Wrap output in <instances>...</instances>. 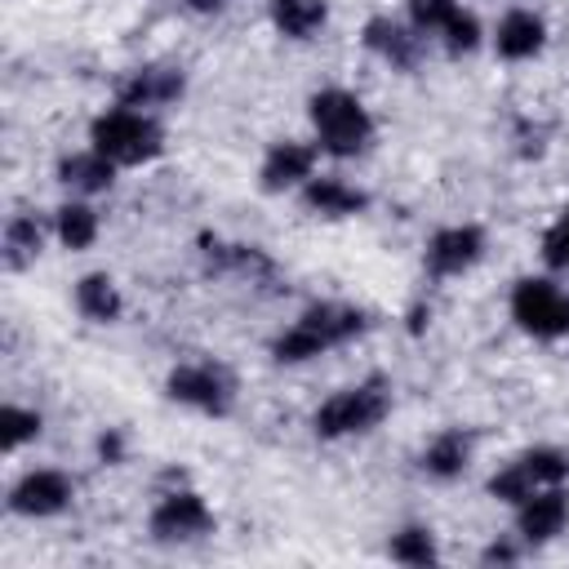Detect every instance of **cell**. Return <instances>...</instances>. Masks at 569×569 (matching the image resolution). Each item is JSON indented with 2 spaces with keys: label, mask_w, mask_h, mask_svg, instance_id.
Listing matches in <instances>:
<instances>
[{
  "label": "cell",
  "mask_w": 569,
  "mask_h": 569,
  "mask_svg": "<svg viewBox=\"0 0 569 569\" xmlns=\"http://www.w3.org/2000/svg\"><path fill=\"white\" fill-rule=\"evenodd\" d=\"M98 458H102L107 467H120V462H124V431L107 427V431L98 436Z\"/></svg>",
  "instance_id": "obj_31"
},
{
  "label": "cell",
  "mask_w": 569,
  "mask_h": 569,
  "mask_svg": "<svg viewBox=\"0 0 569 569\" xmlns=\"http://www.w3.org/2000/svg\"><path fill=\"white\" fill-rule=\"evenodd\" d=\"M516 458H520V467L533 476L538 489H547V485H569V453H565V449H556V445H533V449H525V453H516Z\"/></svg>",
  "instance_id": "obj_25"
},
{
  "label": "cell",
  "mask_w": 569,
  "mask_h": 569,
  "mask_svg": "<svg viewBox=\"0 0 569 569\" xmlns=\"http://www.w3.org/2000/svg\"><path fill=\"white\" fill-rule=\"evenodd\" d=\"M40 431H44V418L36 409H27V405H4L0 409V449L4 453H18L22 445L40 440Z\"/></svg>",
  "instance_id": "obj_24"
},
{
  "label": "cell",
  "mask_w": 569,
  "mask_h": 569,
  "mask_svg": "<svg viewBox=\"0 0 569 569\" xmlns=\"http://www.w3.org/2000/svg\"><path fill=\"white\" fill-rule=\"evenodd\" d=\"M360 40H365V49H369L373 58H382V62L396 67V71H413L418 58H422V36H418L409 22H396V18H387V13L369 18L365 31H360Z\"/></svg>",
  "instance_id": "obj_14"
},
{
  "label": "cell",
  "mask_w": 569,
  "mask_h": 569,
  "mask_svg": "<svg viewBox=\"0 0 569 569\" xmlns=\"http://www.w3.org/2000/svg\"><path fill=\"white\" fill-rule=\"evenodd\" d=\"M44 253V222L36 213H13L0 236V262L4 271H27Z\"/></svg>",
  "instance_id": "obj_20"
},
{
  "label": "cell",
  "mask_w": 569,
  "mask_h": 569,
  "mask_svg": "<svg viewBox=\"0 0 569 569\" xmlns=\"http://www.w3.org/2000/svg\"><path fill=\"white\" fill-rule=\"evenodd\" d=\"M302 204L316 213V218H356L369 209V196L347 182V178H333V173H311L307 187H302Z\"/></svg>",
  "instance_id": "obj_17"
},
{
  "label": "cell",
  "mask_w": 569,
  "mask_h": 569,
  "mask_svg": "<svg viewBox=\"0 0 569 569\" xmlns=\"http://www.w3.org/2000/svg\"><path fill=\"white\" fill-rule=\"evenodd\" d=\"M316 156H320L316 142H298V138L271 142L267 156H262V169H258L262 191H271V196H280V191H302L307 178L316 173Z\"/></svg>",
  "instance_id": "obj_13"
},
{
  "label": "cell",
  "mask_w": 569,
  "mask_h": 569,
  "mask_svg": "<svg viewBox=\"0 0 569 569\" xmlns=\"http://www.w3.org/2000/svg\"><path fill=\"white\" fill-rule=\"evenodd\" d=\"M53 236H58V244L71 249V253L89 249V244L98 240V209H93L84 196L62 200V204L53 209Z\"/></svg>",
  "instance_id": "obj_21"
},
{
  "label": "cell",
  "mask_w": 569,
  "mask_h": 569,
  "mask_svg": "<svg viewBox=\"0 0 569 569\" xmlns=\"http://www.w3.org/2000/svg\"><path fill=\"white\" fill-rule=\"evenodd\" d=\"M76 311L93 325H116L124 316V298H120V284L107 276V271H84L76 280Z\"/></svg>",
  "instance_id": "obj_19"
},
{
  "label": "cell",
  "mask_w": 569,
  "mask_h": 569,
  "mask_svg": "<svg viewBox=\"0 0 569 569\" xmlns=\"http://www.w3.org/2000/svg\"><path fill=\"white\" fill-rule=\"evenodd\" d=\"M480 18L471 13V9H458L449 22H445V31L436 36L440 40V49L449 53V58H467V53H476L480 49Z\"/></svg>",
  "instance_id": "obj_27"
},
{
  "label": "cell",
  "mask_w": 569,
  "mask_h": 569,
  "mask_svg": "<svg viewBox=\"0 0 569 569\" xmlns=\"http://www.w3.org/2000/svg\"><path fill=\"white\" fill-rule=\"evenodd\" d=\"M236 391H240L236 373L222 360H187V365H173L164 378V396L204 418H227L236 409Z\"/></svg>",
  "instance_id": "obj_5"
},
{
  "label": "cell",
  "mask_w": 569,
  "mask_h": 569,
  "mask_svg": "<svg viewBox=\"0 0 569 569\" xmlns=\"http://www.w3.org/2000/svg\"><path fill=\"white\" fill-rule=\"evenodd\" d=\"M485 227L476 222H453V227H440L427 249H422V267L431 280H453L462 271H471L480 258H485Z\"/></svg>",
  "instance_id": "obj_9"
},
{
  "label": "cell",
  "mask_w": 569,
  "mask_h": 569,
  "mask_svg": "<svg viewBox=\"0 0 569 569\" xmlns=\"http://www.w3.org/2000/svg\"><path fill=\"white\" fill-rule=\"evenodd\" d=\"M191 13H200V18H209V13H222L227 9V0H182Z\"/></svg>",
  "instance_id": "obj_32"
},
{
  "label": "cell",
  "mask_w": 569,
  "mask_h": 569,
  "mask_svg": "<svg viewBox=\"0 0 569 569\" xmlns=\"http://www.w3.org/2000/svg\"><path fill=\"white\" fill-rule=\"evenodd\" d=\"M182 89H187L182 67H173V62H147V67H133L116 84V102L120 107H133V111H156V107L178 102Z\"/></svg>",
  "instance_id": "obj_10"
},
{
  "label": "cell",
  "mask_w": 569,
  "mask_h": 569,
  "mask_svg": "<svg viewBox=\"0 0 569 569\" xmlns=\"http://www.w3.org/2000/svg\"><path fill=\"white\" fill-rule=\"evenodd\" d=\"M471 453H476V436H471L467 427H440V431L422 445L418 467H422V476H431V480H458V476L471 467Z\"/></svg>",
  "instance_id": "obj_16"
},
{
  "label": "cell",
  "mask_w": 569,
  "mask_h": 569,
  "mask_svg": "<svg viewBox=\"0 0 569 569\" xmlns=\"http://www.w3.org/2000/svg\"><path fill=\"white\" fill-rule=\"evenodd\" d=\"M200 262H204V276H236L249 284L276 280V262L258 244H227L218 236H200Z\"/></svg>",
  "instance_id": "obj_12"
},
{
  "label": "cell",
  "mask_w": 569,
  "mask_h": 569,
  "mask_svg": "<svg viewBox=\"0 0 569 569\" xmlns=\"http://www.w3.org/2000/svg\"><path fill=\"white\" fill-rule=\"evenodd\" d=\"M387 556H391L396 565H409V569L436 565V560H440V547H436L431 525H405V529H396L391 542H387Z\"/></svg>",
  "instance_id": "obj_23"
},
{
  "label": "cell",
  "mask_w": 569,
  "mask_h": 569,
  "mask_svg": "<svg viewBox=\"0 0 569 569\" xmlns=\"http://www.w3.org/2000/svg\"><path fill=\"white\" fill-rule=\"evenodd\" d=\"M542 262H547L551 271H565V267H569V204H565V213L542 231Z\"/></svg>",
  "instance_id": "obj_29"
},
{
  "label": "cell",
  "mask_w": 569,
  "mask_h": 569,
  "mask_svg": "<svg viewBox=\"0 0 569 569\" xmlns=\"http://www.w3.org/2000/svg\"><path fill=\"white\" fill-rule=\"evenodd\" d=\"M307 116H311V129H316V147L325 156H338V160L365 156L369 142H373V133H378L369 107L351 89H338V84L311 93Z\"/></svg>",
  "instance_id": "obj_2"
},
{
  "label": "cell",
  "mask_w": 569,
  "mask_h": 569,
  "mask_svg": "<svg viewBox=\"0 0 569 569\" xmlns=\"http://www.w3.org/2000/svg\"><path fill=\"white\" fill-rule=\"evenodd\" d=\"M489 498L493 502H507V507H520L529 493H538V485H533V476L520 467V458H511V462H502L493 476H489Z\"/></svg>",
  "instance_id": "obj_26"
},
{
  "label": "cell",
  "mask_w": 569,
  "mask_h": 569,
  "mask_svg": "<svg viewBox=\"0 0 569 569\" xmlns=\"http://www.w3.org/2000/svg\"><path fill=\"white\" fill-rule=\"evenodd\" d=\"M547 44V22L533 9H507L493 27V53L502 62H529Z\"/></svg>",
  "instance_id": "obj_15"
},
{
  "label": "cell",
  "mask_w": 569,
  "mask_h": 569,
  "mask_svg": "<svg viewBox=\"0 0 569 569\" xmlns=\"http://www.w3.org/2000/svg\"><path fill=\"white\" fill-rule=\"evenodd\" d=\"M387 413H391V387L382 378H365V382H351V387L333 391L329 400H320L311 413V431L320 440L369 436L373 427L387 422Z\"/></svg>",
  "instance_id": "obj_4"
},
{
  "label": "cell",
  "mask_w": 569,
  "mask_h": 569,
  "mask_svg": "<svg viewBox=\"0 0 569 569\" xmlns=\"http://www.w3.org/2000/svg\"><path fill=\"white\" fill-rule=\"evenodd\" d=\"M365 329H369V316L360 307H351V302H311V307H302V316L289 329H280L271 338V360L276 365H307V360H316L333 347L356 342Z\"/></svg>",
  "instance_id": "obj_1"
},
{
  "label": "cell",
  "mask_w": 569,
  "mask_h": 569,
  "mask_svg": "<svg viewBox=\"0 0 569 569\" xmlns=\"http://www.w3.org/2000/svg\"><path fill=\"white\" fill-rule=\"evenodd\" d=\"M462 9V0H409V27L418 36H440L445 22Z\"/></svg>",
  "instance_id": "obj_28"
},
{
  "label": "cell",
  "mask_w": 569,
  "mask_h": 569,
  "mask_svg": "<svg viewBox=\"0 0 569 569\" xmlns=\"http://www.w3.org/2000/svg\"><path fill=\"white\" fill-rule=\"evenodd\" d=\"M76 498V480L58 467H31L13 480L9 489V511L22 516V520H53L71 507Z\"/></svg>",
  "instance_id": "obj_8"
},
{
  "label": "cell",
  "mask_w": 569,
  "mask_h": 569,
  "mask_svg": "<svg viewBox=\"0 0 569 569\" xmlns=\"http://www.w3.org/2000/svg\"><path fill=\"white\" fill-rule=\"evenodd\" d=\"M511 320L538 342L569 338V293L547 276H525L511 284Z\"/></svg>",
  "instance_id": "obj_7"
},
{
  "label": "cell",
  "mask_w": 569,
  "mask_h": 569,
  "mask_svg": "<svg viewBox=\"0 0 569 569\" xmlns=\"http://www.w3.org/2000/svg\"><path fill=\"white\" fill-rule=\"evenodd\" d=\"M267 13H271V27L284 40H311L329 22V4L325 0H271Z\"/></svg>",
  "instance_id": "obj_22"
},
{
  "label": "cell",
  "mask_w": 569,
  "mask_h": 569,
  "mask_svg": "<svg viewBox=\"0 0 569 569\" xmlns=\"http://www.w3.org/2000/svg\"><path fill=\"white\" fill-rule=\"evenodd\" d=\"M520 556H525L520 533H502V538H493V542L480 551V565H516Z\"/></svg>",
  "instance_id": "obj_30"
},
{
  "label": "cell",
  "mask_w": 569,
  "mask_h": 569,
  "mask_svg": "<svg viewBox=\"0 0 569 569\" xmlns=\"http://www.w3.org/2000/svg\"><path fill=\"white\" fill-rule=\"evenodd\" d=\"M58 182H62L71 196H102V191H111V182H116V164H111L102 151L84 147V151H71V156L58 160Z\"/></svg>",
  "instance_id": "obj_18"
},
{
  "label": "cell",
  "mask_w": 569,
  "mask_h": 569,
  "mask_svg": "<svg viewBox=\"0 0 569 569\" xmlns=\"http://www.w3.org/2000/svg\"><path fill=\"white\" fill-rule=\"evenodd\" d=\"M569 529V489L547 485L516 507V533L525 547H547Z\"/></svg>",
  "instance_id": "obj_11"
},
{
  "label": "cell",
  "mask_w": 569,
  "mask_h": 569,
  "mask_svg": "<svg viewBox=\"0 0 569 569\" xmlns=\"http://www.w3.org/2000/svg\"><path fill=\"white\" fill-rule=\"evenodd\" d=\"M89 147L102 151L116 169H133L147 164L164 151V129L151 111H133V107H111L102 116H93L89 124Z\"/></svg>",
  "instance_id": "obj_3"
},
{
  "label": "cell",
  "mask_w": 569,
  "mask_h": 569,
  "mask_svg": "<svg viewBox=\"0 0 569 569\" xmlns=\"http://www.w3.org/2000/svg\"><path fill=\"white\" fill-rule=\"evenodd\" d=\"M147 529L164 547H187V542H200V538L213 533V511L191 485L173 480L169 489H160V498L147 516Z\"/></svg>",
  "instance_id": "obj_6"
}]
</instances>
